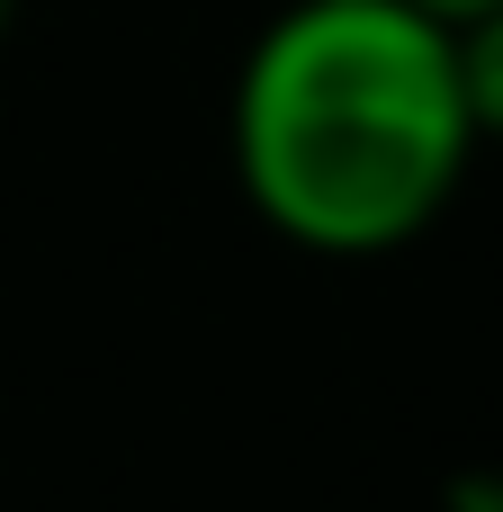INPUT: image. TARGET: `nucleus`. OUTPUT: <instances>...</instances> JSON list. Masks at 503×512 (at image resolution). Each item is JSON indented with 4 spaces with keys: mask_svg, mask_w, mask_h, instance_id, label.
Listing matches in <instances>:
<instances>
[{
    "mask_svg": "<svg viewBox=\"0 0 503 512\" xmlns=\"http://www.w3.org/2000/svg\"><path fill=\"white\" fill-rule=\"evenodd\" d=\"M450 504H459V512H503V477H468Z\"/></svg>",
    "mask_w": 503,
    "mask_h": 512,
    "instance_id": "obj_4",
    "label": "nucleus"
},
{
    "mask_svg": "<svg viewBox=\"0 0 503 512\" xmlns=\"http://www.w3.org/2000/svg\"><path fill=\"white\" fill-rule=\"evenodd\" d=\"M423 18H441V27H468V18H486V9H503V0H414Z\"/></svg>",
    "mask_w": 503,
    "mask_h": 512,
    "instance_id": "obj_3",
    "label": "nucleus"
},
{
    "mask_svg": "<svg viewBox=\"0 0 503 512\" xmlns=\"http://www.w3.org/2000/svg\"><path fill=\"white\" fill-rule=\"evenodd\" d=\"M468 153L459 36L414 0H288L243 54L234 171L297 252H405L459 198Z\"/></svg>",
    "mask_w": 503,
    "mask_h": 512,
    "instance_id": "obj_1",
    "label": "nucleus"
},
{
    "mask_svg": "<svg viewBox=\"0 0 503 512\" xmlns=\"http://www.w3.org/2000/svg\"><path fill=\"white\" fill-rule=\"evenodd\" d=\"M9 18H18V0H0V27H9Z\"/></svg>",
    "mask_w": 503,
    "mask_h": 512,
    "instance_id": "obj_5",
    "label": "nucleus"
},
{
    "mask_svg": "<svg viewBox=\"0 0 503 512\" xmlns=\"http://www.w3.org/2000/svg\"><path fill=\"white\" fill-rule=\"evenodd\" d=\"M459 36V90H468V117H477V144L503 135V9L450 27Z\"/></svg>",
    "mask_w": 503,
    "mask_h": 512,
    "instance_id": "obj_2",
    "label": "nucleus"
}]
</instances>
